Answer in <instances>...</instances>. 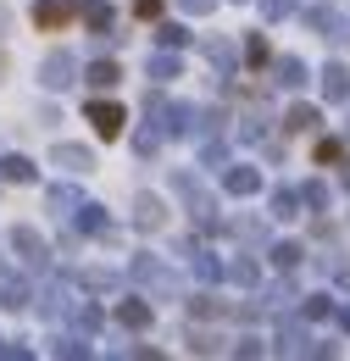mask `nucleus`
Returning a JSON list of instances; mask_svg holds the SVG:
<instances>
[{
    "label": "nucleus",
    "mask_w": 350,
    "mask_h": 361,
    "mask_svg": "<svg viewBox=\"0 0 350 361\" xmlns=\"http://www.w3.org/2000/svg\"><path fill=\"white\" fill-rule=\"evenodd\" d=\"M145 111L156 117V128H162V134H173V139H189V134H200V123H195L200 111H195L189 100H173V106H167L162 94H150V100H145Z\"/></svg>",
    "instance_id": "obj_1"
},
{
    "label": "nucleus",
    "mask_w": 350,
    "mask_h": 361,
    "mask_svg": "<svg viewBox=\"0 0 350 361\" xmlns=\"http://www.w3.org/2000/svg\"><path fill=\"white\" fill-rule=\"evenodd\" d=\"M128 283H145V289H156V295H178V272L167 267V262H156V256H133Z\"/></svg>",
    "instance_id": "obj_2"
},
{
    "label": "nucleus",
    "mask_w": 350,
    "mask_h": 361,
    "mask_svg": "<svg viewBox=\"0 0 350 361\" xmlns=\"http://www.w3.org/2000/svg\"><path fill=\"white\" fill-rule=\"evenodd\" d=\"M78 78H84V73H78V56H67V50H50V56L40 61V84H44L50 94L73 90Z\"/></svg>",
    "instance_id": "obj_3"
},
{
    "label": "nucleus",
    "mask_w": 350,
    "mask_h": 361,
    "mask_svg": "<svg viewBox=\"0 0 350 361\" xmlns=\"http://www.w3.org/2000/svg\"><path fill=\"white\" fill-rule=\"evenodd\" d=\"M11 250L23 256V267H34V272H50V245H44L34 228L23 223V228H11Z\"/></svg>",
    "instance_id": "obj_4"
},
{
    "label": "nucleus",
    "mask_w": 350,
    "mask_h": 361,
    "mask_svg": "<svg viewBox=\"0 0 350 361\" xmlns=\"http://www.w3.org/2000/svg\"><path fill=\"white\" fill-rule=\"evenodd\" d=\"M84 117L95 123V134H100V139H117V134H123V123H128V111H123L117 100H89Z\"/></svg>",
    "instance_id": "obj_5"
},
{
    "label": "nucleus",
    "mask_w": 350,
    "mask_h": 361,
    "mask_svg": "<svg viewBox=\"0 0 350 361\" xmlns=\"http://www.w3.org/2000/svg\"><path fill=\"white\" fill-rule=\"evenodd\" d=\"M278 350L284 356H334V345H317L301 322H284V334H278Z\"/></svg>",
    "instance_id": "obj_6"
},
{
    "label": "nucleus",
    "mask_w": 350,
    "mask_h": 361,
    "mask_svg": "<svg viewBox=\"0 0 350 361\" xmlns=\"http://www.w3.org/2000/svg\"><path fill=\"white\" fill-rule=\"evenodd\" d=\"M89 0H34V23L40 28H61V23H73V17H84Z\"/></svg>",
    "instance_id": "obj_7"
},
{
    "label": "nucleus",
    "mask_w": 350,
    "mask_h": 361,
    "mask_svg": "<svg viewBox=\"0 0 350 361\" xmlns=\"http://www.w3.org/2000/svg\"><path fill=\"white\" fill-rule=\"evenodd\" d=\"M306 28H311V34H322V39H345V34H350V23L334 11V6H311V11H306Z\"/></svg>",
    "instance_id": "obj_8"
},
{
    "label": "nucleus",
    "mask_w": 350,
    "mask_h": 361,
    "mask_svg": "<svg viewBox=\"0 0 350 361\" xmlns=\"http://www.w3.org/2000/svg\"><path fill=\"white\" fill-rule=\"evenodd\" d=\"M34 300H40V317H44V322H61V317L73 312V295H67V283H44Z\"/></svg>",
    "instance_id": "obj_9"
},
{
    "label": "nucleus",
    "mask_w": 350,
    "mask_h": 361,
    "mask_svg": "<svg viewBox=\"0 0 350 361\" xmlns=\"http://www.w3.org/2000/svg\"><path fill=\"white\" fill-rule=\"evenodd\" d=\"M0 306H6V312H23V306H34V289H28V278H17V272H0Z\"/></svg>",
    "instance_id": "obj_10"
},
{
    "label": "nucleus",
    "mask_w": 350,
    "mask_h": 361,
    "mask_svg": "<svg viewBox=\"0 0 350 361\" xmlns=\"http://www.w3.org/2000/svg\"><path fill=\"white\" fill-rule=\"evenodd\" d=\"M322 100H334V106L350 100V67L345 61H328V67H322Z\"/></svg>",
    "instance_id": "obj_11"
},
{
    "label": "nucleus",
    "mask_w": 350,
    "mask_h": 361,
    "mask_svg": "<svg viewBox=\"0 0 350 361\" xmlns=\"http://www.w3.org/2000/svg\"><path fill=\"white\" fill-rule=\"evenodd\" d=\"M73 233H111V217H106V206H95V200H84L78 212H73Z\"/></svg>",
    "instance_id": "obj_12"
},
{
    "label": "nucleus",
    "mask_w": 350,
    "mask_h": 361,
    "mask_svg": "<svg viewBox=\"0 0 350 361\" xmlns=\"http://www.w3.org/2000/svg\"><path fill=\"white\" fill-rule=\"evenodd\" d=\"M162 223H167V206H162L156 195H133V228L150 233V228H162Z\"/></svg>",
    "instance_id": "obj_13"
},
{
    "label": "nucleus",
    "mask_w": 350,
    "mask_h": 361,
    "mask_svg": "<svg viewBox=\"0 0 350 361\" xmlns=\"http://www.w3.org/2000/svg\"><path fill=\"white\" fill-rule=\"evenodd\" d=\"M78 289H89V295H111V289H123V272H111V267H84V272H78Z\"/></svg>",
    "instance_id": "obj_14"
},
{
    "label": "nucleus",
    "mask_w": 350,
    "mask_h": 361,
    "mask_svg": "<svg viewBox=\"0 0 350 361\" xmlns=\"http://www.w3.org/2000/svg\"><path fill=\"white\" fill-rule=\"evenodd\" d=\"M222 189H228V195H256V189H262V173H256V167H222Z\"/></svg>",
    "instance_id": "obj_15"
},
{
    "label": "nucleus",
    "mask_w": 350,
    "mask_h": 361,
    "mask_svg": "<svg viewBox=\"0 0 350 361\" xmlns=\"http://www.w3.org/2000/svg\"><path fill=\"white\" fill-rule=\"evenodd\" d=\"M44 206H50L56 217H73V212L84 206V189H73V183H56V189L44 195Z\"/></svg>",
    "instance_id": "obj_16"
},
{
    "label": "nucleus",
    "mask_w": 350,
    "mask_h": 361,
    "mask_svg": "<svg viewBox=\"0 0 350 361\" xmlns=\"http://www.w3.org/2000/svg\"><path fill=\"white\" fill-rule=\"evenodd\" d=\"M206 61H212V73L234 78V67H239V50L228 45V39H206Z\"/></svg>",
    "instance_id": "obj_17"
},
{
    "label": "nucleus",
    "mask_w": 350,
    "mask_h": 361,
    "mask_svg": "<svg viewBox=\"0 0 350 361\" xmlns=\"http://www.w3.org/2000/svg\"><path fill=\"white\" fill-rule=\"evenodd\" d=\"M50 161H56V167H67V173H89V167H95V156H89L84 145H56V150H50Z\"/></svg>",
    "instance_id": "obj_18"
},
{
    "label": "nucleus",
    "mask_w": 350,
    "mask_h": 361,
    "mask_svg": "<svg viewBox=\"0 0 350 361\" xmlns=\"http://www.w3.org/2000/svg\"><path fill=\"white\" fill-rule=\"evenodd\" d=\"M272 84H278V90H301V84H306V61H295V56L272 61Z\"/></svg>",
    "instance_id": "obj_19"
},
{
    "label": "nucleus",
    "mask_w": 350,
    "mask_h": 361,
    "mask_svg": "<svg viewBox=\"0 0 350 361\" xmlns=\"http://www.w3.org/2000/svg\"><path fill=\"white\" fill-rule=\"evenodd\" d=\"M0 178H6V183H34V178H40V167H34L28 156H0Z\"/></svg>",
    "instance_id": "obj_20"
},
{
    "label": "nucleus",
    "mask_w": 350,
    "mask_h": 361,
    "mask_svg": "<svg viewBox=\"0 0 350 361\" xmlns=\"http://www.w3.org/2000/svg\"><path fill=\"white\" fill-rule=\"evenodd\" d=\"M228 278H234L239 289H256V283H262V262H256V256H234V262H228Z\"/></svg>",
    "instance_id": "obj_21"
},
{
    "label": "nucleus",
    "mask_w": 350,
    "mask_h": 361,
    "mask_svg": "<svg viewBox=\"0 0 350 361\" xmlns=\"http://www.w3.org/2000/svg\"><path fill=\"white\" fill-rule=\"evenodd\" d=\"M50 356H61V361L89 356V334H56V339H50Z\"/></svg>",
    "instance_id": "obj_22"
},
{
    "label": "nucleus",
    "mask_w": 350,
    "mask_h": 361,
    "mask_svg": "<svg viewBox=\"0 0 350 361\" xmlns=\"http://www.w3.org/2000/svg\"><path fill=\"white\" fill-rule=\"evenodd\" d=\"M117 78H123L117 61H89V67H84V84H89V90H111Z\"/></svg>",
    "instance_id": "obj_23"
},
{
    "label": "nucleus",
    "mask_w": 350,
    "mask_h": 361,
    "mask_svg": "<svg viewBox=\"0 0 350 361\" xmlns=\"http://www.w3.org/2000/svg\"><path fill=\"white\" fill-rule=\"evenodd\" d=\"M117 322H123V328H133V334H139V328H150V306H145V300H117Z\"/></svg>",
    "instance_id": "obj_24"
},
{
    "label": "nucleus",
    "mask_w": 350,
    "mask_h": 361,
    "mask_svg": "<svg viewBox=\"0 0 350 361\" xmlns=\"http://www.w3.org/2000/svg\"><path fill=\"white\" fill-rule=\"evenodd\" d=\"M150 78H156V84L183 78V61H178V50H156V56H150Z\"/></svg>",
    "instance_id": "obj_25"
},
{
    "label": "nucleus",
    "mask_w": 350,
    "mask_h": 361,
    "mask_svg": "<svg viewBox=\"0 0 350 361\" xmlns=\"http://www.w3.org/2000/svg\"><path fill=\"white\" fill-rule=\"evenodd\" d=\"M284 128H289V134H317V128H322V117H317V106H289Z\"/></svg>",
    "instance_id": "obj_26"
},
{
    "label": "nucleus",
    "mask_w": 350,
    "mask_h": 361,
    "mask_svg": "<svg viewBox=\"0 0 350 361\" xmlns=\"http://www.w3.org/2000/svg\"><path fill=\"white\" fill-rule=\"evenodd\" d=\"M195 278H200V283L212 289V283H222V278H228V267H222L217 256H206V250H195Z\"/></svg>",
    "instance_id": "obj_27"
},
{
    "label": "nucleus",
    "mask_w": 350,
    "mask_h": 361,
    "mask_svg": "<svg viewBox=\"0 0 350 361\" xmlns=\"http://www.w3.org/2000/svg\"><path fill=\"white\" fill-rule=\"evenodd\" d=\"M301 256H306V245H295V239L272 245V267H278V272H295V267H301Z\"/></svg>",
    "instance_id": "obj_28"
},
{
    "label": "nucleus",
    "mask_w": 350,
    "mask_h": 361,
    "mask_svg": "<svg viewBox=\"0 0 350 361\" xmlns=\"http://www.w3.org/2000/svg\"><path fill=\"white\" fill-rule=\"evenodd\" d=\"M67 317H73V328H78V334H95V328H100V306H95V300H78Z\"/></svg>",
    "instance_id": "obj_29"
},
{
    "label": "nucleus",
    "mask_w": 350,
    "mask_h": 361,
    "mask_svg": "<svg viewBox=\"0 0 350 361\" xmlns=\"http://www.w3.org/2000/svg\"><path fill=\"white\" fill-rule=\"evenodd\" d=\"M301 206H306V212H328V183L306 178L301 183Z\"/></svg>",
    "instance_id": "obj_30"
},
{
    "label": "nucleus",
    "mask_w": 350,
    "mask_h": 361,
    "mask_svg": "<svg viewBox=\"0 0 350 361\" xmlns=\"http://www.w3.org/2000/svg\"><path fill=\"white\" fill-rule=\"evenodd\" d=\"M301 317H306V322H322V317H334V295H306V300H301Z\"/></svg>",
    "instance_id": "obj_31"
},
{
    "label": "nucleus",
    "mask_w": 350,
    "mask_h": 361,
    "mask_svg": "<svg viewBox=\"0 0 350 361\" xmlns=\"http://www.w3.org/2000/svg\"><path fill=\"white\" fill-rule=\"evenodd\" d=\"M84 23L95 28V34H111V6H106V0H89V6H84Z\"/></svg>",
    "instance_id": "obj_32"
},
{
    "label": "nucleus",
    "mask_w": 350,
    "mask_h": 361,
    "mask_svg": "<svg viewBox=\"0 0 350 361\" xmlns=\"http://www.w3.org/2000/svg\"><path fill=\"white\" fill-rule=\"evenodd\" d=\"M156 39H162V45H167V50H183V45H189V39H195V34H189L183 23H162V28H156Z\"/></svg>",
    "instance_id": "obj_33"
},
{
    "label": "nucleus",
    "mask_w": 350,
    "mask_h": 361,
    "mask_svg": "<svg viewBox=\"0 0 350 361\" xmlns=\"http://www.w3.org/2000/svg\"><path fill=\"white\" fill-rule=\"evenodd\" d=\"M272 217H301V189H278L272 195Z\"/></svg>",
    "instance_id": "obj_34"
},
{
    "label": "nucleus",
    "mask_w": 350,
    "mask_h": 361,
    "mask_svg": "<svg viewBox=\"0 0 350 361\" xmlns=\"http://www.w3.org/2000/svg\"><path fill=\"white\" fill-rule=\"evenodd\" d=\"M189 317H228V306L217 295H189Z\"/></svg>",
    "instance_id": "obj_35"
},
{
    "label": "nucleus",
    "mask_w": 350,
    "mask_h": 361,
    "mask_svg": "<svg viewBox=\"0 0 350 361\" xmlns=\"http://www.w3.org/2000/svg\"><path fill=\"white\" fill-rule=\"evenodd\" d=\"M200 167H228V145H222V139H206V145H200Z\"/></svg>",
    "instance_id": "obj_36"
},
{
    "label": "nucleus",
    "mask_w": 350,
    "mask_h": 361,
    "mask_svg": "<svg viewBox=\"0 0 350 361\" xmlns=\"http://www.w3.org/2000/svg\"><path fill=\"white\" fill-rule=\"evenodd\" d=\"M262 134H267V111H251V117L239 123V139H245V145H256Z\"/></svg>",
    "instance_id": "obj_37"
},
{
    "label": "nucleus",
    "mask_w": 350,
    "mask_h": 361,
    "mask_svg": "<svg viewBox=\"0 0 350 361\" xmlns=\"http://www.w3.org/2000/svg\"><path fill=\"white\" fill-rule=\"evenodd\" d=\"M189 350H195V356H217L222 339H217V334H200V328H195V334H189Z\"/></svg>",
    "instance_id": "obj_38"
},
{
    "label": "nucleus",
    "mask_w": 350,
    "mask_h": 361,
    "mask_svg": "<svg viewBox=\"0 0 350 361\" xmlns=\"http://www.w3.org/2000/svg\"><path fill=\"white\" fill-rule=\"evenodd\" d=\"M228 233H239V239H251V245H256V239L267 245V223H251V217H239V223H228Z\"/></svg>",
    "instance_id": "obj_39"
},
{
    "label": "nucleus",
    "mask_w": 350,
    "mask_h": 361,
    "mask_svg": "<svg viewBox=\"0 0 350 361\" xmlns=\"http://www.w3.org/2000/svg\"><path fill=\"white\" fill-rule=\"evenodd\" d=\"M262 17H267V23H284V17H295V0H262Z\"/></svg>",
    "instance_id": "obj_40"
},
{
    "label": "nucleus",
    "mask_w": 350,
    "mask_h": 361,
    "mask_svg": "<svg viewBox=\"0 0 350 361\" xmlns=\"http://www.w3.org/2000/svg\"><path fill=\"white\" fill-rule=\"evenodd\" d=\"M156 145H162L156 128H133V150H139V156H156Z\"/></svg>",
    "instance_id": "obj_41"
},
{
    "label": "nucleus",
    "mask_w": 350,
    "mask_h": 361,
    "mask_svg": "<svg viewBox=\"0 0 350 361\" xmlns=\"http://www.w3.org/2000/svg\"><path fill=\"white\" fill-rule=\"evenodd\" d=\"M289 300H295V289H289V283H272V289H267V312H284Z\"/></svg>",
    "instance_id": "obj_42"
},
{
    "label": "nucleus",
    "mask_w": 350,
    "mask_h": 361,
    "mask_svg": "<svg viewBox=\"0 0 350 361\" xmlns=\"http://www.w3.org/2000/svg\"><path fill=\"white\" fill-rule=\"evenodd\" d=\"M245 61H251V67H267V39H262V34L245 39Z\"/></svg>",
    "instance_id": "obj_43"
},
{
    "label": "nucleus",
    "mask_w": 350,
    "mask_h": 361,
    "mask_svg": "<svg viewBox=\"0 0 350 361\" xmlns=\"http://www.w3.org/2000/svg\"><path fill=\"white\" fill-rule=\"evenodd\" d=\"M234 356H245V361H256V356H267V345L256 339V334H245L239 345H234Z\"/></svg>",
    "instance_id": "obj_44"
},
{
    "label": "nucleus",
    "mask_w": 350,
    "mask_h": 361,
    "mask_svg": "<svg viewBox=\"0 0 350 361\" xmlns=\"http://www.w3.org/2000/svg\"><path fill=\"white\" fill-rule=\"evenodd\" d=\"M339 156H345L339 139H322V145H317V161H339Z\"/></svg>",
    "instance_id": "obj_45"
},
{
    "label": "nucleus",
    "mask_w": 350,
    "mask_h": 361,
    "mask_svg": "<svg viewBox=\"0 0 350 361\" xmlns=\"http://www.w3.org/2000/svg\"><path fill=\"white\" fill-rule=\"evenodd\" d=\"M133 11H139L145 23H156V17H162V0H133Z\"/></svg>",
    "instance_id": "obj_46"
},
{
    "label": "nucleus",
    "mask_w": 350,
    "mask_h": 361,
    "mask_svg": "<svg viewBox=\"0 0 350 361\" xmlns=\"http://www.w3.org/2000/svg\"><path fill=\"white\" fill-rule=\"evenodd\" d=\"M0 356H6V361H28L34 350H28V345H0Z\"/></svg>",
    "instance_id": "obj_47"
},
{
    "label": "nucleus",
    "mask_w": 350,
    "mask_h": 361,
    "mask_svg": "<svg viewBox=\"0 0 350 361\" xmlns=\"http://www.w3.org/2000/svg\"><path fill=\"white\" fill-rule=\"evenodd\" d=\"M178 6H183V11H212L217 0H178Z\"/></svg>",
    "instance_id": "obj_48"
},
{
    "label": "nucleus",
    "mask_w": 350,
    "mask_h": 361,
    "mask_svg": "<svg viewBox=\"0 0 350 361\" xmlns=\"http://www.w3.org/2000/svg\"><path fill=\"white\" fill-rule=\"evenodd\" d=\"M334 322H339V328L350 334V306H334Z\"/></svg>",
    "instance_id": "obj_49"
},
{
    "label": "nucleus",
    "mask_w": 350,
    "mask_h": 361,
    "mask_svg": "<svg viewBox=\"0 0 350 361\" xmlns=\"http://www.w3.org/2000/svg\"><path fill=\"white\" fill-rule=\"evenodd\" d=\"M345 189H350V167H345Z\"/></svg>",
    "instance_id": "obj_50"
},
{
    "label": "nucleus",
    "mask_w": 350,
    "mask_h": 361,
    "mask_svg": "<svg viewBox=\"0 0 350 361\" xmlns=\"http://www.w3.org/2000/svg\"><path fill=\"white\" fill-rule=\"evenodd\" d=\"M0 73H6V56H0Z\"/></svg>",
    "instance_id": "obj_51"
},
{
    "label": "nucleus",
    "mask_w": 350,
    "mask_h": 361,
    "mask_svg": "<svg viewBox=\"0 0 350 361\" xmlns=\"http://www.w3.org/2000/svg\"><path fill=\"white\" fill-rule=\"evenodd\" d=\"M0 345H6V339H0Z\"/></svg>",
    "instance_id": "obj_52"
}]
</instances>
